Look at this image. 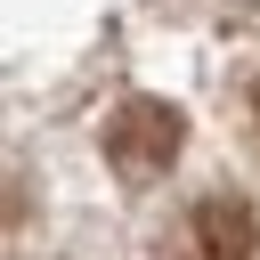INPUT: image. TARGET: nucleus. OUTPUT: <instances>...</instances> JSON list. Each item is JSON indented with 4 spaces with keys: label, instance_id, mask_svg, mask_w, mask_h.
Here are the masks:
<instances>
[{
    "label": "nucleus",
    "instance_id": "nucleus-1",
    "mask_svg": "<svg viewBox=\"0 0 260 260\" xmlns=\"http://www.w3.org/2000/svg\"><path fill=\"white\" fill-rule=\"evenodd\" d=\"M106 154L130 171V179H154L171 154H179V114L162 98H130L114 122H106Z\"/></svg>",
    "mask_w": 260,
    "mask_h": 260
},
{
    "label": "nucleus",
    "instance_id": "nucleus-3",
    "mask_svg": "<svg viewBox=\"0 0 260 260\" xmlns=\"http://www.w3.org/2000/svg\"><path fill=\"white\" fill-rule=\"evenodd\" d=\"M252 122H260V89H252Z\"/></svg>",
    "mask_w": 260,
    "mask_h": 260
},
{
    "label": "nucleus",
    "instance_id": "nucleus-2",
    "mask_svg": "<svg viewBox=\"0 0 260 260\" xmlns=\"http://www.w3.org/2000/svg\"><path fill=\"white\" fill-rule=\"evenodd\" d=\"M244 252H252V211L236 195H203L171 236V260H244Z\"/></svg>",
    "mask_w": 260,
    "mask_h": 260
}]
</instances>
